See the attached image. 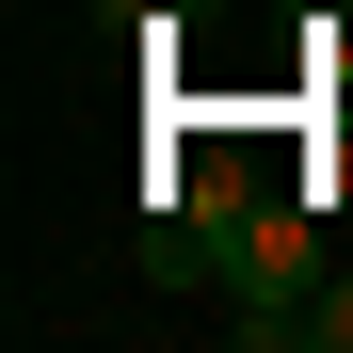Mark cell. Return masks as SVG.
Here are the masks:
<instances>
[{
	"label": "cell",
	"instance_id": "obj_3",
	"mask_svg": "<svg viewBox=\"0 0 353 353\" xmlns=\"http://www.w3.org/2000/svg\"><path fill=\"white\" fill-rule=\"evenodd\" d=\"M112 32H176V17H209V0H97Z\"/></svg>",
	"mask_w": 353,
	"mask_h": 353
},
{
	"label": "cell",
	"instance_id": "obj_2",
	"mask_svg": "<svg viewBox=\"0 0 353 353\" xmlns=\"http://www.w3.org/2000/svg\"><path fill=\"white\" fill-rule=\"evenodd\" d=\"M289 337H305V353H353V273H321V289H305V321H289Z\"/></svg>",
	"mask_w": 353,
	"mask_h": 353
},
{
	"label": "cell",
	"instance_id": "obj_1",
	"mask_svg": "<svg viewBox=\"0 0 353 353\" xmlns=\"http://www.w3.org/2000/svg\"><path fill=\"white\" fill-rule=\"evenodd\" d=\"M209 289H225V321H241V337L273 353L289 321H305V289H321V209H305V193H257L241 225H225Z\"/></svg>",
	"mask_w": 353,
	"mask_h": 353
}]
</instances>
